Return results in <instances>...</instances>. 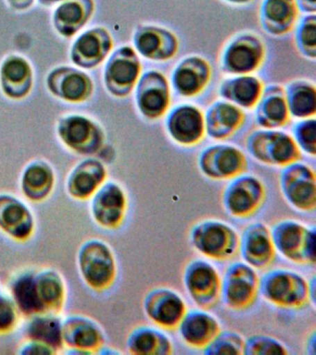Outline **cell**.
Masks as SVG:
<instances>
[{"mask_svg": "<svg viewBox=\"0 0 316 355\" xmlns=\"http://www.w3.org/2000/svg\"><path fill=\"white\" fill-rule=\"evenodd\" d=\"M0 230L19 243H26L35 234L34 213L13 194L0 193Z\"/></svg>", "mask_w": 316, "mask_h": 355, "instance_id": "cell-12", "label": "cell"}, {"mask_svg": "<svg viewBox=\"0 0 316 355\" xmlns=\"http://www.w3.org/2000/svg\"><path fill=\"white\" fill-rule=\"evenodd\" d=\"M165 96L162 91L152 89L144 94L141 99V105L144 110L153 115L162 112L163 107H165Z\"/></svg>", "mask_w": 316, "mask_h": 355, "instance_id": "cell-33", "label": "cell"}, {"mask_svg": "<svg viewBox=\"0 0 316 355\" xmlns=\"http://www.w3.org/2000/svg\"><path fill=\"white\" fill-rule=\"evenodd\" d=\"M26 340L46 344L59 352L63 348V319L58 313H42L30 316L24 327Z\"/></svg>", "mask_w": 316, "mask_h": 355, "instance_id": "cell-22", "label": "cell"}, {"mask_svg": "<svg viewBox=\"0 0 316 355\" xmlns=\"http://www.w3.org/2000/svg\"><path fill=\"white\" fill-rule=\"evenodd\" d=\"M302 39L308 46H315V24L308 25L302 33Z\"/></svg>", "mask_w": 316, "mask_h": 355, "instance_id": "cell-42", "label": "cell"}, {"mask_svg": "<svg viewBox=\"0 0 316 355\" xmlns=\"http://www.w3.org/2000/svg\"><path fill=\"white\" fill-rule=\"evenodd\" d=\"M178 330L183 343L195 349H204L221 332V324L217 318L207 310H188Z\"/></svg>", "mask_w": 316, "mask_h": 355, "instance_id": "cell-15", "label": "cell"}, {"mask_svg": "<svg viewBox=\"0 0 316 355\" xmlns=\"http://www.w3.org/2000/svg\"><path fill=\"white\" fill-rule=\"evenodd\" d=\"M176 83L179 89L185 93H193L199 87V80L195 71L190 69H183L176 76Z\"/></svg>", "mask_w": 316, "mask_h": 355, "instance_id": "cell-36", "label": "cell"}, {"mask_svg": "<svg viewBox=\"0 0 316 355\" xmlns=\"http://www.w3.org/2000/svg\"><path fill=\"white\" fill-rule=\"evenodd\" d=\"M260 294L268 304L280 309L301 310L315 304V279L310 282L298 272L276 268L260 279Z\"/></svg>", "mask_w": 316, "mask_h": 355, "instance_id": "cell-1", "label": "cell"}, {"mask_svg": "<svg viewBox=\"0 0 316 355\" xmlns=\"http://www.w3.org/2000/svg\"><path fill=\"white\" fill-rule=\"evenodd\" d=\"M251 151L257 159L271 165H290L299 157L295 143L284 135L258 136L251 144Z\"/></svg>", "mask_w": 316, "mask_h": 355, "instance_id": "cell-18", "label": "cell"}, {"mask_svg": "<svg viewBox=\"0 0 316 355\" xmlns=\"http://www.w3.org/2000/svg\"><path fill=\"white\" fill-rule=\"evenodd\" d=\"M266 113H267L269 118L273 119L274 121H281L285 115L284 102L278 98L270 100L266 105Z\"/></svg>", "mask_w": 316, "mask_h": 355, "instance_id": "cell-41", "label": "cell"}, {"mask_svg": "<svg viewBox=\"0 0 316 355\" xmlns=\"http://www.w3.org/2000/svg\"><path fill=\"white\" fill-rule=\"evenodd\" d=\"M302 148L310 155L315 154V124L302 128L299 136Z\"/></svg>", "mask_w": 316, "mask_h": 355, "instance_id": "cell-39", "label": "cell"}, {"mask_svg": "<svg viewBox=\"0 0 316 355\" xmlns=\"http://www.w3.org/2000/svg\"><path fill=\"white\" fill-rule=\"evenodd\" d=\"M5 90L12 96H21L29 90L30 69L21 58L8 60L2 69Z\"/></svg>", "mask_w": 316, "mask_h": 355, "instance_id": "cell-25", "label": "cell"}, {"mask_svg": "<svg viewBox=\"0 0 316 355\" xmlns=\"http://www.w3.org/2000/svg\"><path fill=\"white\" fill-rule=\"evenodd\" d=\"M109 49V39L101 31H92L81 36L74 49V58L80 65L90 67L99 62Z\"/></svg>", "mask_w": 316, "mask_h": 355, "instance_id": "cell-23", "label": "cell"}, {"mask_svg": "<svg viewBox=\"0 0 316 355\" xmlns=\"http://www.w3.org/2000/svg\"><path fill=\"white\" fill-rule=\"evenodd\" d=\"M315 94L310 90H301L296 94L293 100V110L299 115L315 110Z\"/></svg>", "mask_w": 316, "mask_h": 355, "instance_id": "cell-35", "label": "cell"}, {"mask_svg": "<svg viewBox=\"0 0 316 355\" xmlns=\"http://www.w3.org/2000/svg\"><path fill=\"white\" fill-rule=\"evenodd\" d=\"M144 313L149 320L163 330L177 329L188 308L176 291L158 287L149 291L143 300Z\"/></svg>", "mask_w": 316, "mask_h": 355, "instance_id": "cell-9", "label": "cell"}, {"mask_svg": "<svg viewBox=\"0 0 316 355\" xmlns=\"http://www.w3.org/2000/svg\"><path fill=\"white\" fill-rule=\"evenodd\" d=\"M21 313L10 293H0V335L15 331Z\"/></svg>", "mask_w": 316, "mask_h": 355, "instance_id": "cell-30", "label": "cell"}, {"mask_svg": "<svg viewBox=\"0 0 316 355\" xmlns=\"http://www.w3.org/2000/svg\"><path fill=\"white\" fill-rule=\"evenodd\" d=\"M260 294V277L256 269L245 262H235L222 279L221 298L228 309L243 312L251 308Z\"/></svg>", "mask_w": 316, "mask_h": 355, "instance_id": "cell-5", "label": "cell"}, {"mask_svg": "<svg viewBox=\"0 0 316 355\" xmlns=\"http://www.w3.org/2000/svg\"><path fill=\"white\" fill-rule=\"evenodd\" d=\"M258 94L257 83L253 80L244 79L237 83L235 96L241 103L251 104L256 98Z\"/></svg>", "mask_w": 316, "mask_h": 355, "instance_id": "cell-34", "label": "cell"}, {"mask_svg": "<svg viewBox=\"0 0 316 355\" xmlns=\"http://www.w3.org/2000/svg\"><path fill=\"white\" fill-rule=\"evenodd\" d=\"M270 230L274 248L285 259L299 265L315 266V226H306L294 219H284Z\"/></svg>", "mask_w": 316, "mask_h": 355, "instance_id": "cell-4", "label": "cell"}, {"mask_svg": "<svg viewBox=\"0 0 316 355\" xmlns=\"http://www.w3.org/2000/svg\"><path fill=\"white\" fill-rule=\"evenodd\" d=\"M137 74V65L126 58L113 60L108 72L110 80L120 85H127L134 82Z\"/></svg>", "mask_w": 316, "mask_h": 355, "instance_id": "cell-31", "label": "cell"}, {"mask_svg": "<svg viewBox=\"0 0 316 355\" xmlns=\"http://www.w3.org/2000/svg\"><path fill=\"white\" fill-rule=\"evenodd\" d=\"M60 135L71 149L81 154H93L101 146L98 129L84 118H70L63 122Z\"/></svg>", "mask_w": 316, "mask_h": 355, "instance_id": "cell-20", "label": "cell"}, {"mask_svg": "<svg viewBox=\"0 0 316 355\" xmlns=\"http://www.w3.org/2000/svg\"><path fill=\"white\" fill-rule=\"evenodd\" d=\"M90 200L93 220L102 229L116 230L126 221L128 212V196L117 182H104Z\"/></svg>", "mask_w": 316, "mask_h": 355, "instance_id": "cell-8", "label": "cell"}, {"mask_svg": "<svg viewBox=\"0 0 316 355\" xmlns=\"http://www.w3.org/2000/svg\"><path fill=\"white\" fill-rule=\"evenodd\" d=\"M280 188L285 202L299 212H313L316 208L315 173L303 164H290L282 172Z\"/></svg>", "mask_w": 316, "mask_h": 355, "instance_id": "cell-11", "label": "cell"}, {"mask_svg": "<svg viewBox=\"0 0 316 355\" xmlns=\"http://www.w3.org/2000/svg\"><path fill=\"white\" fill-rule=\"evenodd\" d=\"M243 262L263 270L273 265L276 258L271 230L263 222H254L243 230L240 251Z\"/></svg>", "mask_w": 316, "mask_h": 355, "instance_id": "cell-13", "label": "cell"}, {"mask_svg": "<svg viewBox=\"0 0 316 355\" xmlns=\"http://www.w3.org/2000/svg\"><path fill=\"white\" fill-rule=\"evenodd\" d=\"M19 354L26 355L57 354L58 351L46 344L35 340H26L19 349Z\"/></svg>", "mask_w": 316, "mask_h": 355, "instance_id": "cell-38", "label": "cell"}, {"mask_svg": "<svg viewBox=\"0 0 316 355\" xmlns=\"http://www.w3.org/2000/svg\"><path fill=\"white\" fill-rule=\"evenodd\" d=\"M51 76L60 80L59 82V80L49 79V85L52 90L65 98L76 101L88 96L90 91V82L85 75L72 69H62V71L54 72Z\"/></svg>", "mask_w": 316, "mask_h": 355, "instance_id": "cell-24", "label": "cell"}, {"mask_svg": "<svg viewBox=\"0 0 316 355\" xmlns=\"http://www.w3.org/2000/svg\"><path fill=\"white\" fill-rule=\"evenodd\" d=\"M76 262L83 282L97 293L110 290L117 279L115 252L101 239L91 238L84 241L77 252Z\"/></svg>", "mask_w": 316, "mask_h": 355, "instance_id": "cell-2", "label": "cell"}, {"mask_svg": "<svg viewBox=\"0 0 316 355\" xmlns=\"http://www.w3.org/2000/svg\"><path fill=\"white\" fill-rule=\"evenodd\" d=\"M63 340L67 354H92L105 345L106 335L95 319L72 313L63 319Z\"/></svg>", "mask_w": 316, "mask_h": 355, "instance_id": "cell-10", "label": "cell"}, {"mask_svg": "<svg viewBox=\"0 0 316 355\" xmlns=\"http://www.w3.org/2000/svg\"><path fill=\"white\" fill-rule=\"evenodd\" d=\"M33 288L40 313L60 315L67 300V285L59 271L51 268L35 270Z\"/></svg>", "mask_w": 316, "mask_h": 355, "instance_id": "cell-14", "label": "cell"}, {"mask_svg": "<svg viewBox=\"0 0 316 355\" xmlns=\"http://www.w3.org/2000/svg\"><path fill=\"white\" fill-rule=\"evenodd\" d=\"M310 1L315 2V0H310Z\"/></svg>", "mask_w": 316, "mask_h": 355, "instance_id": "cell-43", "label": "cell"}, {"mask_svg": "<svg viewBox=\"0 0 316 355\" xmlns=\"http://www.w3.org/2000/svg\"><path fill=\"white\" fill-rule=\"evenodd\" d=\"M240 238L231 225L219 219H204L192 227L190 240L199 254L210 260H231L240 251Z\"/></svg>", "mask_w": 316, "mask_h": 355, "instance_id": "cell-3", "label": "cell"}, {"mask_svg": "<svg viewBox=\"0 0 316 355\" xmlns=\"http://www.w3.org/2000/svg\"><path fill=\"white\" fill-rule=\"evenodd\" d=\"M228 62L229 65L235 71H249L256 64L257 54L251 47L246 46V44H240L230 50Z\"/></svg>", "mask_w": 316, "mask_h": 355, "instance_id": "cell-32", "label": "cell"}, {"mask_svg": "<svg viewBox=\"0 0 316 355\" xmlns=\"http://www.w3.org/2000/svg\"><path fill=\"white\" fill-rule=\"evenodd\" d=\"M201 171L213 180H229L240 176L247 166L245 155L232 146L210 147L199 158Z\"/></svg>", "mask_w": 316, "mask_h": 355, "instance_id": "cell-16", "label": "cell"}, {"mask_svg": "<svg viewBox=\"0 0 316 355\" xmlns=\"http://www.w3.org/2000/svg\"><path fill=\"white\" fill-rule=\"evenodd\" d=\"M171 132L179 143H197L202 133L201 119L199 113L190 108L180 111L172 122Z\"/></svg>", "mask_w": 316, "mask_h": 355, "instance_id": "cell-26", "label": "cell"}, {"mask_svg": "<svg viewBox=\"0 0 316 355\" xmlns=\"http://www.w3.org/2000/svg\"><path fill=\"white\" fill-rule=\"evenodd\" d=\"M266 13L274 21H282L290 15V8L285 0H270L266 7Z\"/></svg>", "mask_w": 316, "mask_h": 355, "instance_id": "cell-37", "label": "cell"}, {"mask_svg": "<svg viewBox=\"0 0 316 355\" xmlns=\"http://www.w3.org/2000/svg\"><path fill=\"white\" fill-rule=\"evenodd\" d=\"M54 1H57V0H54Z\"/></svg>", "mask_w": 316, "mask_h": 355, "instance_id": "cell-44", "label": "cell"}, {"mask_svg": "<svg viewBox=\"0 0 316 355\" xmlns=\"http://www.w3.org/2000/svg\"><path fill=\"white\" fill-rule=\"evenodd\" d=\"M159 38L152 33H147L141 36L140 42H138V47L143 53L147 55H151L156 51L159 46Z\"/></svg>", "mask_w": 316, "mask_h": 355, "instance_id": "cell-40", "label": "cell"}, {"mask_svg": "<svg viewBox=\"0 0 316 355\" xmlns=\"http://www.w3.org/2000/svg\"><path fill=\"white\" fill-rule=\"evenodd\" d=\"M107 172L103 164L96 159L79 163L69 175L67 193L78 201L90 200L106 180Z\"/></svg>", "mask_w": 316, "mask_h": 355, "instance_id": "cell-17", "label": "cell"}, {"mask_svg": "<svg viewBox=\"0 0 316 355\" xmlns=\"http://www.w3.org/2000/svg\"><path fill=\"white\" fill-rule=\"evenodd\" d=\"M126 349L135 355H171L173 343L162 329L156 326H138L129 333Z\"/></svg>", "mask_w": 316, "mask_h": 355, "instance_id": "cell-19", "label": "cell"}, {"mask_svg": "<svg viewBox=\"0 0 316 355\" xmlns=\"http://www.w3.org/2000/svg\"><path fill=\"white\" fill-rule=\"evenodd\" d=\"M266 201L265 185L257 178L237 177L222 197L224 209L230 216L246 219L256 215Z\"/></svg>", "mask_w": 316, "mask_h": 355, "instance_id": "cell-7", "label": "cell"}, {"mask_svg": "<svg viewBox=\"0 0 316 355\" xmlns=\"http://www.w3.org/2000/svg\"><path fill=\"white\" fill-rule=\"evenodd\" d=\"M183 284L201 309H212L220 301L222 277L215 266L206 260L194 259L185 266Z\"/></svg>", "mask_w": 316, "mask_h": 355, "instance_id": "cell-6", "label": "cell"}, {"mask_svg": "<svg viewBox=\"0 0 316 355\" xmlns=\"http://www.w3.org/2000/svg\"><path fill=\"white\" fill-rule=\"evenodd\" d=\"M54 184V172L49 164L35 161L24 169L21 182L22 193L30 202H44L51 196Z\"/></svg>", "mask_w": 316, "mask_h": 355, "instance_id": "cell-21", "label": "cell"}, {"mask_svg": "<svg viewBox=\"0 0 316 355\" xmlns=\"http://www.w3.org/2000/svg\"><path fill=\"white\" fill-rule=\"evenodd\" d=\"M87 16L80 3L66 2L57 10L56 24L60 32L70 35L84 24Z\"/></svg>", "mask_w": 316, "mask_h": 355, "instance_id": "cell-28", "label": "cell"}, {"mask_svg": "<svg viewBox=\"0 0 316 355\" xmlns=\"http://www.w3.org/2000/svg\"><path fill=\"white\" fill-rule=\"evenodd\" d=\"M245 347V338L237 331L224 330L219 333L203 349L207 355H242Z\"/></svg>", "mask_w": 316, "mask_h": 355, "instance_id": "cell-27", "label": "cell"}, {"mask_svg": "<svg viewBox=\"0 0 316 355\" xmlns=\"http://www.w3.org/2000/svg\"><path fill=\"white\" fill-rule=\"evenodd\" d=\"M288 347L282 341L268 335H252L245 340V355H285Z\"/></svg>", "mask_w": 316, "mask_h": 355, "instance_id": "cell-29", "label": "cell"}]
</instances>
